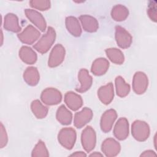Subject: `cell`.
Listing matches in <instances>:
<instances>
[{
    "instance_id": "obj_1",
    "label": "cell",
    "mask_w": 157,
    "mask_h": 157,
    "mask_svg": "<svg viewBox=\"0 0 157 157\" xmlns=\"http://www.w3.org/2000/svg\"><path fill=\"white\" fill-rule=\"evenodd\" d=\"M55 31L52 27L49 26L46 34L42 36L37 42L34 45L33 47L39 53L42 54L45 53L51 48L55 41Z\"/></svg>"
},
{
    "instance_id": "obj_2",
    "label": "cell",
    "mask_w": 157,
    "mask_h": 157,
    "mask_svg": "<svg viewBox=\"0 0 157 157\" xmlns=\"http://www.w3.org/2000/svg\"><path fill=\"white\" fill-rule=\"evenodd\" d=\"M76 131L72 128H64L60 130L58 134L59 143L65 148L71 150L75 142Z\"/></svg>"
},
{
    "instance_id": "obj_3",
    "label": "cell",
    "mask_w": 157,
    "mask_h": 157,
    "mask_svg": "<svg viewBox=\"0 0 157 157\" xmlns=\"http://www.w3.org/2000/svg\"><path fill=\"white\" fill-rule=\"evenodd\" d=\"M131 133L136 140L139 142H144L149 137L150 127L145 121L136 120L132 124Z\"/></svg>"
},
{
    "instance_id": "obj_4",
    "label": "cell",
    "mask_w": 157,
    "mask_h": 157,
    "mask_svg": "<svg viewBox=\"0 0 157 157\" xmlns=\"http://www.w3.org/2000/svg\"><path fill=\"white\" fill-rule=\"evenodd\" d=\"M81 142L83 148L86 152H90L94 148L96 143V134L93 128L88 126L83 130L81 135Z\"/></svg>"
},
{
    "instance_id": "obj_5",
    "label": "cell",
    "mask_w": 157,
    "mask_h": 157,
    "mask_svg": "<svg viewBox=\"0 0 157 157\" xmlns=\"http://www.w3.org/2000/svg\"><path fill=\"white\" fill-rule=\"evenodd\" d=\"M40 99L46 105H53L59 104L62 99L61 92L54 88H47L41 93Z\"/></svg>"
},
{
    "instance_id": "obj_6",
    "label": "cell",
    "mask_w": 157,
    "mask_h": 157,
    "mask_svg": "<svg viewBox=\"0 0 157 157\" xmlns=\"http://www.w3.org/2000/svg\"><path fill=\"white\" fill-rule=\"evenodd\" d=\"M65 48L61 44H56L52 48L49 55L48 65L50 67L59 66L64 61L65 57Z\"/></svg>"
},
{
    "instance_id": "obj_7",
    "label": "cell",
    "mask_w": 157,
    "mask_h": 157,
    "mask_svg": "<svg viewBox=\"0 0 157 157\" xmlns=\"http://www.w3.org/2000/svg\"><path fill=\"white\" fill-rule=\"evenodd\" d=\"M148 85V80L147 75L143 72L135 73L132 79V89L137 94L144 93Z\"/></svg>"
},
{
    "instance_id": "obj_8",
    "label": "cell",
    "mask_w": 157,
    "mask_h": 157,
    "mask_svg": "<svg viewBox=\"0 0 157 157\" xmlns=\"http://www.w3.org/2000/svg\"><path fill=\"white\" fill-rule=\"evenodd\" d=\"M115 37L117 45L121 48H128L132 44V37L131 35L120 26H115Z\"/></svg>"
},
{
    "instance_id": "obj_9",
    "label": "cell",
    "mask_w": 157,
    "mask_h": 157,
    "mask_svg": "<svg viewBox=\"0 0 157 157\" xmlns=\"http://www.w3.org/2000/svg\"><path fill=\"white\" fill-rule=\"evenodd\" d=\"M40 36V32L33 26L29 25L21 33L18 34L17 37L21 42L31 45L36 42Z\"/></svg>"
},
{
    "instance_id": "obj_10",
    "label": "cell",
    "mask_w": 157,
    "mask_h": 157,
    "mask_svg": "<svg viewBox=\"0 0 157 157\" xmlns=\"http://www.w3.org/2000/svg\"><path fill=\"white\" fill-rule=\"evenodd\" d=\"M101 150L107 157H113L118 155L121 150L119 142L113 138L105 139L101 145Z\"/></svg>"
},
{
    "instance_id": "obj_11",
    "label": "cell",
    "mask_w": 157,
    "mask_h": 157,
    "mask_svg": "<svg viewBox=\"0 0 157 157\" xmlns=\"http://www.w3.org/2000/svg\"><path fill=\"white\" fill-rule=\"evenodd\" d=\"M117 118V112L114 109L106 110L102 115L100 121L101 129L104 132H109Z\"/></svg>"
},
{
    "instance_id": "obj_12",
    "label": "cell",
    "mask_w": 157,
    "mask_h": 157,
    "mask_svg": "<svg viewBox=\"0 0 157 157\" xmlns=\"http://www.w3.org/2000/svg\"><path fill=\"white\" fill-rule=\"evenodd\" d=\"M114 136L120 140L126 139L129 135V123L128 120L122 117L118 120L114 128H113Z\"/></svg>"
},
{
    "instance_id": "obj_13",
    "label": "cell",
    "mask_w": 157,
    "mask_h": 157,
    "mask_svg": "<svg viewBox=\"0 0 157 157\" xmlns=\"http://www.w3.org/2000/svg\"><path fill=\"white\" fill-rule=\"evenodd\" d=\"M25 15L26 17L41 31L44 32L47 28V23L42 15L36 10L25 9Z\"/></svg>"
},
{
    "instance_id": "obj_14",
    "label": "cell",
    "mask_w": 157,
    "mask_h": 157,
    "mask_svg": "<svg viewBox=\"0 0 157 157\" xmlns=\"http://www.w3.org/2000/svg\"><path fill=\"white\" fill-rule=\"evenodd\" d=\"M93 112L88 107H84L82 110L77 112L74 115V124L77 128H82L93 118Z\"/></svg>"
},
{
    "instance_id": "obj_15",
    "label": "cell",
    "mask_w": 157,
    "mask_h": 157,
    "mask_svg": "<svg viewBox=\"0 0 157 157\" xmlns=\"http://www.w3.org/2000/svg\"><path fill=\"white\" fill-rule=\"evenodd\" d=\"M78 80L80 86L76 88L75 90L78 93H84L88 91L92 85L93 78L86 69H81L78 73Z\"/></svg>"
},
{
    "instance_id": "obj_16",
    "label": "cell",
    "mask_w": 157,
    "mask_h": 157,
    "mask_svg": "<svg viewBox=\"0 0 157 157\" xmlns=\"http://www.w3.org/2000/svg\"><path fill=\"white\" fill-rule=\"evenodd\" d=\"M98 96L99 100L105 105L109 104L114 97L113 85L110 82L105 85L101 86L98 91Z\"/></svg>"
},
{
    "instance_id": "obj_17",
    "label": "cell",
    "mask_w": 157,
    "mask_h": 157,
    "mask_svg": "<svg viewBox=\"0 0 157 157\" xmlns=\"http://www.w3.org/2000/svg\"><path fill=\"white\" fill-rule=\"evenodd\" d=\"M64 102L67 106L74 111L77 110L83 105L82 97L73 91H68L65 94Z\"/></svg>"
},
{
    "instance_id": "obj_18",
    "label": "cell",
    "mask_w": 157,
    "mask_h": 157,
    "mask_svg": "<svg viewBox=\"0 0 157 157\" xmlns=\"http://www.w3.org/2000/svg\"><path fill=\"white\" fill-rule=\"evenodd\" d=\"M4 28L5 29L13 33H18L21 31L18 18L16 15L9 13L4 17Z\"/></svg>"
},
{
    "instance_id": "obj_19",
    "label": "cell",
    "mask_w": 157,
    "mask_h": 157,
    "mask_svg": "<svg viewBox=\"0 0 157 157\" xmlns=\"http://www.w3.org/2000/svg\"><path fill=\"white\" fill-rule=\"evenodd\" d=\"M79 20L82 23L83 29L86 32H96L99 28L98 21L94 17L92 16L88 15H83L79 17Z\"/></svg>"
},
{
    "instance_id": "obj_20",
    "label": "cell",
    "mask_w": 157,
    "mask_h": 157,
    "mask_svg": "<svg viewBox=\"0 0 157 157\" xmlns=\"http://www.w3.org/2000/svg\"><path fill=\"white\" fill-rule=\"evenodd\" d=\"M109 67V62L104 58L96 59L91 66V72L97 76H100L105 74Z\"/></svg>"
},
{
    "instance_id": "obj_21",
    "label": "cell",
    "mask_w": 157,
    "mask_h": 157,
    "mask_svg": "<svg viewBox=\"0 0 157 157\" xmlns=\"http://www.w3.org/2000/svg\"><path fill=\"white\" fill-rule=\"evenodd\" d=\"M19 56L25 63L33 64L37 61V54L31 48L28 46H23L19 50Z\"/></svg>"
},
{
    "instance_id": "obj_22",
    "label": "cell",
    "mask_w": 157,
    "mask_h": 157,
    "mask_svg": "<svg viewBox=\"0 0 157 157\" xmlns=\"http://www.w3.org/2000/svg\"><path fill=\"white\" fill-rule=\"evenodd\" d=\"M23 79L28 85L36 86L40 80V75L37 69L35 67H27L23 73Z\"/></svg>"
},
{
    "instance_id": "obj_23",
    "label": "cell",
    "mask_w": 157,
    "mask_h": 157,
    "mask_svg": "<svg viewBox=\"0 0 157 157\" xmlns=\"http://www.w3.org/2000/svg\"><path fill=\"white\" fill-rule=\"evenodd\" d=\"M66 26L72 36L75 37H79L82 34V29L78 20L77 18L72 16H69L66 18Z\"/></svg>"
},
{
    "instance_id": "obj_24",
    "label": "cell",
    "mask_w": 157,
    "mask_h": 157,
    "mask_svg": "<svg viewBox=\"0 0 157 157\" xmlns=\"http://www.w3.org/2000/svg\"><path fill=\"white\" fill-rule=\"evenodd\" d=\"M56 118L61 124L68 125L72 122V114L64 105H61L56 111Z\"/></svg>"
},
{
    "instance_id": "obj_25",
    "label": "cell",
    "mask_w": 157,
    "mask_h": 157,
    "mask_svg": "<svg viewBox=\"0 0 157 157\" xmlns=\"http://www.w3.org/2000/svg\"><path fill=\"white\" fill-rule=\"evenodd\" d=\"M129 15V10L124 6L118 4L113 7L111 11L112 18L117 21L125 20Z\"/></svg>"
},
{
    "instance_id": "obj_26",
    "label": "cell",
    "mask_w": 157,
    "mask_h": 157,
    "mask_svg": "<svg viewBox=\"0 0 157 157\" xmlns=\"http://www.w3.org/2000/svg\"><path fill=\"white\" fill-rule=\"evenodd\" d=\"M31 110L34 116L38 119L45 118L48 113V107L43 105L40 101L36 99L33 101L31 104Z\"/></svg>"
},
{
    "instance_id": "obj_27",
    "label": "cell",
    "mask_w": 157,
    "mask_h": 157,
    "mask_svg": "<svg viewBox=\"0 0 157 157\" xmlns=\"http://www.w3.org/2000/svg\"><path fill=\"white\" fill-rule=\"evenodd\" d=\"M115 82L117 94L120 98L126 97L130 91L129 85L127 83L121 76L117 77Z\"/></svg>"
},
{
    "instance_id": "obj_28",
    "label": "cell",
    "mask_w": 157,
    "mask_h": 157,
    "mask_svg": "<svg viewBox=\"0 0 157 157\" xmlns=\"http://www.w3.org/2000/svg\"><path fill=\"white\" fill-rule=\"evenodd\" d=\"M108 58L116 64H122L124 61V56L122 52L117 48H109L105 50Z\"/></svg>"
},
{
    "instance_id": "obj_29",
    "label": "cell",
    "mask_w": 157,
    "mask_h": 157,
    "mask_svg": "<svg viewBox=\"0 0 157 157\" xmlns=\"http://www.w3.org/2000/svg\"><path fill=\"white\" fill-rule=\"evenodd\" d=\"M49 156L48 150L44 142L39 140L32 151L31 156L33 157H47Z\"/></svg>"
},
{
    "instance_id": "obj_30",
    "label": "cell",
    "mask_w": 157,
    "mask_h": 157,
    "mask_svg": "<svg viewBox=\"0 0 157 157\" xmlns=\"http://www.w3.org/2000/svg\"><path fill=\"white\" fill-rule=\"evenodd\" d=\"M29 4L34 9L44 11L50 9L51 6V2L50 1H47V0H44V1L33 0L29 1Z\"/></svg>"
},
{
    "instance_id": "obj_31",
    "label": "cell",
    "mask_w": 157,
    "mask_h": 157,
    "mask_svg": "<svg viewBox=\"0 0 157 157\" xmlns=\"http://www.w3.org/2000/svg\"><path fill=\"white\" fill-rule=\"evenodd\" d=\"M156 2L150 1L148 6L147 13L149 18L154 22H156Z\"/></svg>"
},
{
    "instance_id": "obj_32",
    "label": "cell",
    "mask_w": 157,
    "mask_h": 157,
    "mask_svg": "<svg viewBox=\"0 0 157 157\" xmlns=\"http://www.w3.org/2000/svg\"><path fill=\"white\" fill-rule=\"evenodd\" d=\"M0 147L1 148H4L7 144L8 142V137L6 132V130L2 124V123H1V127H0Z\"/></svg>"
},
{
    "instance_id": "obj_33",
    "label": "cell",
    "mask_w": 157,
    "mask_h": 157,
    "mask_svg": "<svg viewBox=\"0 0 157 157\" xmlns=\"http://www.w3.org/2000/svg\"><path fill=\"white\" fill-rule=\"evenodd\" d=\"M156 153L153 151V150H146L145 151H144L141 155H140V156H150V157H153V156H156Z\"/></svg>"
},
{
    "instance_id": "obj_34",
    "label": "cell",
    "mask_w": 157,
    "mask_h": 157,
    "mask_svg": "<svg viewBox=\"0 0 157 157\" xmlns=\"http://www.w3.org/2000/svg\"><path fill=\"white\" fill-rule=\"evenodd\" d=\"M70 156H77V157H83V156H86V155L83 152V151H76L74 153L71 154Z\"/></svg>"
},
{
    "instance_id": "obj_35",
    "label": "cell",
    "mask_w": 157,
    "mask_h": 157,
    "mask_svg": "<svg viewBox=\"0 0 157 157\" xmlns=\"http://www.w3.org/2000/svg\"><path fill=\"white\" fill-rule=\"evenodd\" d=\"M90 156H102V155L100 153H98L97 151H95L91 154L90 155Z\"/></svg>"
}]
</instances>
